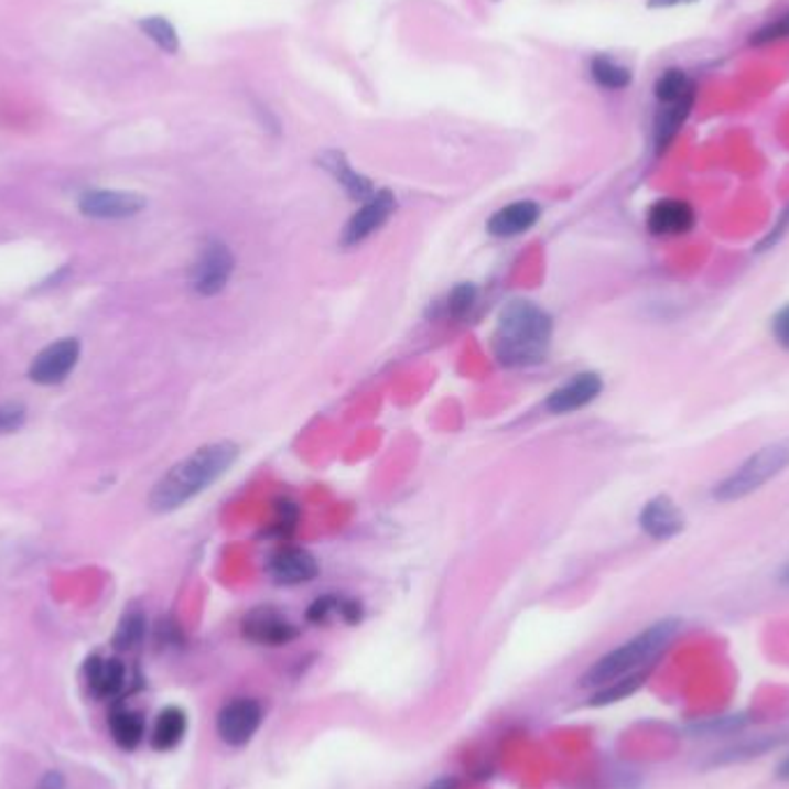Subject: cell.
Segmentation results:
<instances>
[{"mask_svg": "<svg viewBox=\"0 0 789 789\" xmlns=\"http://www.w3.org/2000/svg\"><path fill=\"white\" fill-rule=\"evenodd\" d=\"M263 723V709L257 700L236 698L217 713V734L227 746L240 748L252 742Z\"/></svg>", "mask_w": 789, "mask_h": 789, "instance_id": "6", "label": "cell"}, {"mask_svg": "<svg viewBox=\"0 0 789 789\" xmlns=\"http://www.w3.org/2000/svg\"><path fill=\"white\" fill-rule=\"evenodd\" d=\"M455 787H457L455 780H441V782H436V785L430 787V789H455Z\"/></svg>", "mask_w": 789, "mask_h": 789, "instance_id": "38", "label": "cell"}, {"mask_svg": "<svg viewBox=\"0 0 789 789\" xmlns=\"http://www.w3.org/2000/svg\"><path fill=\"white\" fill-rule=\"evenodd\" d=\"M603 392V379L596 372L575 375L571 381L559 386L545 402L552 413H573L594 402Z\"/></svg>", "mask_w": 789, "mask_h": 789, "instance_id": "13", "label": "cell"}, {"mask_svg": "<svg viewBox=\"0 0 789 789\" xmlns=\"http://www.w3.org/2000/svg\"><path fill=\"white\" fill-rule=\"evenodd\" d=\"M145 635V619L141 612H130L126 614V619L120 622L118 630H116V637H114V645L122 651H130L134 649L141 639Z\"/></svg>", "mask_w": 789, "mask_h": 789, "instance_id": "26", "label": "cell"}, {"mask_svg": "<svg viewBox=\"0 0 789 789\" xmlns=\"http://www.w3.org/2000/svg\"><path fill=\"white\" fill-rule=\"evenodd\" d=\"M476 299H478V289H476V284H472V282H462V284H457V287L448 293V303H446L448 314H451V316H455V318L466 316L468 312H472V307H474Z\"/></svg>", "mask_w": 789, "mask_h": 789, "instance_id": "27", "label": "cell"}, {"mask_svg": "<svg viewBox=\"0 0 789 789\" xmlns=\"http://www.w3.org/2000/svg\"><path fill=\"white\" fill-rule=\"evenodd\" d=\"M787 227H789V208H785V213L780 215V219H778V225L769 231V236L767 238H764L759 245H757V252H767V250H771L774 248V245H778V240L785 236V231H787Z\"/></svg>", "mask_w": 789, "mask_h": 789, "instance_id": "33", "label": "cell"}, {"mask_svg": "<svg viewBox=\"0 0 789 789\" xmlns=\"http://www.w3.org/2000/svg\"><path fill=\"white\" fill-rule=\"evenodd\" d=\"M639 527L653 540H670L685 529V515L668 495H658L639 512Z\"/></svg>", "mask_w": 789, "mask_h": 789, "instance_id": "12", "label": "cell"}, {"mask_svg": "<svg viewBox=\"0 0 789 789\" xmlns=\"http://www.w3.org/2000/svg\"><path fill=\"white\" fill-rule=\"evenodd\" d=\"M339 601L342 596H331V594L316 598L307 607V622L314 626H326L333 619H339Z\"/></svg>", "mask_w": 789, "mask_h": 789, "instance_id": "28", "label": "cell"}, {"mask_svg": "<svg viewBox=\"0 0 789 789\" xmlns=\"http://www.w3.org/2000/svg\"><path fill=\"white\" fill-rule=\"evenodd\" d=\"M540 213H542L540 206L529 199L508 204L487 219V231L491 236H499V238L520 236V234L529 231L531 227H536V221L540 219Z\"/></svg>", "mask_w": 789, "mask_h": 789, "instance_id": "16", "label": "cell"}, {"mask_svg": "<svg viewBox=\"0 0 789 789\" xmlns=\"http://www.w3.org/2000/svg\"><path fill=\"white\" fill-rule=\"evenodd\" d=\"M789 466V439H780L769 443V446L753 453L742 466L713 487L711 497L721 504L742 501L757 489H761L769 480L780 476Z\"/></svg>", "mask_w": 789, "mask_h": 789, "instance_id": "4", "label": "cell"}, {"mask_svg": "<svg viewBox=\"0 0 789 789\" xmlns=\"http://www.w3.org/2000/svg\"><path fill=\"white\" fill-rule=\"evenodd\" d=\"M776 776H778V780H785V782H789V755L778 764V771H776Z\"/></svg>", "mask_w": 789, "mask_h": 789, "instance_id": "37", "label": "cell"}, {"mask_svg": "<svg viewBox=\"0 0 789 789\" xmlns=\"http://www.w3.org/2000/svg\"><path fill=\"white\" fill-rule=\"evenodd\" d=\"M690 88H695V84L688 79L685 69H681V67H668V69H664V72L660 74V77L656 79V84H653V95H656V100H658L660 105H668V102L679 100V97H683Z\"/></svg>", "mask_w": 789, "mask_h": 789, "instance_id": "23", "label": "cell"}, {"mask_svg": "<svg viewBox=\"0 0 789 789\" xmlns=\"http://www.w3.org/2000/svg\"><path fill=\"white\" fill-rule=\"evenodd\" d=\"M591 77L607 90H624L633 84L630 67L616 63L609 56H596L591 61Z\"/></svg>", "mask_w": 789, "mask_h": 789, "instance_id": "21", "label": "cell"}, {"mask_svg": "<svg viewBox=\"0 0 789 789\" xmlns=\"http://www.w3.org/2000/svg\"><path fill=\"white\" fill-rule=\"evenodd\" d=\"M693 3H700V0H647V8H651V10H668V8L693 6Z\"/></svg>", "mask_w": 789, "mask_h": 789, "instance_id": "35", "label": "cell"}, {"mask_svg": "<svg viewBox=\"0 0 789 789\" xmlns=\"http://www.w3.org/2000/svg\"><path fill=\"white\" fill-rule=\"evenodd\" d=\"M240 633L248 642L259 647H284L291 645L293 639L301 635L299 626L289 622L280 609L270 605L255 607L245 614L240 622Z\"/></svg>", "mask_w": 789, "mask_h": 789, "instance_id": "5", "label": "cell"}, {"mask_svg": "<svg viewBox=\"0 0 789 789\" xmlns=\"http://www.w3.org/2000/svg\"><path fill=\"white\" fill-rule=\"evenodd\" d=\"M268 575L275 584L299 586L318 575V563L307 550L287 545L268 559Z\"/></svg>", "mask_w": 789, "mask_h": 789, "instance_id": "11", "label": "cell"}, {"mask_svg": "<svg viewBox=\"0 0 789 789\" xmlns=\"http://www.w3.org/2000/svg\"><path fill=\"white\" fill-rule=\"evenodd\" d=\"M145 199L137 192L120 190H88L82 194L79 208L88 217L97 219H122L141 213Z\"/></svg>", "mask_w": 789, "mask_h": 789, "instance_id": "10", "label": "cell"}, {"mask_svg": "<svg viewBox=\"0 0 789 789\" xmlns=\"http://www.w3.org/2000/svg\"><path fill=\"white\" fill-rule=\"evenodd\" d=\"M318 162H322V166L328 171V174L347 190V194L352 196V199L356 202H367L369 196H372L377 190L372 185V181L365 179L363 174H358V171L349 164V160L344 158V153L339 151H326L322 158H318Z\"/></svg>", "mask_w": 789, "mask_h": 789, "instance_id": "17", "label": "cell"}, {"mask_svg": "<svg viewBox=\"0 0 789 789\" xmlns=\"http://www.w3.org/2000/svg\"><path fill=\"white\" fill-rule=\"evenodd\" d=\"M79 354H82L79 339H74V337H65V339L48 344L46 349H42L35 356V360L29 369L31 381L42 383V386H54V383L65 381L67 375L74 369V365H77Z\"/></svg>", "mask_w": 789, "mask_h": 789, "instance_id": "9", "label": "cell"}, {"mask_svg": "<svg viewBox=\"0 0 789 789\" xmlns=\"http://www.w3.org/2000/svg\"><path fill=\"white\" fill-rule=\"evenodd\" d=\"M111 734H114V742L126 748V750H134L141 738H143V732H145V725H143V718L139 716V713L130 711V709H118L111 713Z\"/></svg>", "mask_w": 789, "mask_h": 789, "instance_id": "20", "label": "cell"}, {"mask_svg": "<svg viewBox=\"0 0 789 789\" xmlns=\"http://www.w3.org/2000/svg\"><path fill=\"white\" fill-rule=\"evenodd\" d=\"M234 255L225 242L210 240L192 268V289L199 295H217L225 291L234 275Z\"/></svg>", "mask_w": 789, "mask_h": 789, "instance_id": "7", "label": "cell"}, {"mask_svg": "<svg viewBox=\"0 0 789 789\" xmlns=\"http://www.w3.org/2000/svg\"><path fill=\"white\" fill-rule=\"evenodd\" d=\"M88 683L97 698H114L126 685V668L116 658L88 660Z\"/></svg>", "mask_w": 789, "mask_h": 789, "instance_id": "18", "label": "cell"}, {"mask_svg": "<svg viewBox=\"0 0 789 789\" xmlns=\"http://www.w3.org/2000/svg\"><path fill=\"white\" fill-rule=\"evenodd\" d=\"M139 29L151 37L162 52L166 54H176L179 52V33L176 29L171 26V21H166L164 17H148L139 21Z\"/></svg>", "mask_w": 789, "mask_h": 789, "instance_id": "25", "label": "cell"}, {"mask_svg": "<svg viewBox=\"0 0 789 789\" xmlns=\"http://www.w3.org/2000/svg\"><path fill=\"white\" fill-rule=\"evenodd\" d=\"M23 423H26V407L21 402L0 404V434L17 432Z\"/></svg>", "mask_w": 789, "mask_h": 789, "instance_id": "31", "label": "cell"}, {"mask_svg": "<svg viewBox=\"0 0 789 789\" xmlns=\"http://www.w3.org/2000/svg\"><path fill=\"white\" fill-rule=\"evenodd\" d=\"M782 582H789V565H787L785 573H782Z\"/></svg>", "mask_w": 789, "mask_h": 789, "instance_id": "39", "label": "cell"}, {"mask_svg": "<svg viewBox=\"0 0 789 789\" xmlns=\"http://www.w3.org/2000/svg\"><path fill=\"white\" fill-rule=\"evenodd\" d=\"M647 681V672H635V674H628V677H622L616 681H609L605 685H601L598 693L591 698V706H607V704H614V702H622L626 698H630L633 693H637L639 685H642Z\"/></svg>", "mask_w": 789, "mask_h": 789, "instance_id": "22", "label": "cell"}, {"mask_svg": "<svg viewBox=\"0 0 789 789\" xmlns=\"http://www.w3.org/2000/svg\"><path fill=\"white\" fill-rule=\"evenodd\" d=\"M394 206H398V202H394V194L390 190H379L369 196L367 202H363L360 210H356L354 217L347 221V227H344V248H354V245L363 242L377 229H381L394 213Z\"/></svg>", "mask_w": 789, "mask_h": 789, "instance_id": "8", "label": "cell"}, {"mask_svg": "<svg viewBox=\"0 0 789 789\" xmlns=\"http://www.w3.org/2000/svg\"><path fill=\"white\" fill-rule=\"evenodd\" d=\"M299 506H295L293 501L289 499H282L278 501L275 506V522H273V533L280 536V538H289L295 529V525H299Z\"/></svg>", "mask_w": 789, "mask_h": 789, "instance_id": "29", "label": "cell"}, {"mask_svg": "<svg viewBox=\"0 0 789 789\" xmlns=\"http://www.w3.org/2000/svg\"><path fill=\"white\" fill-rule=\"evenodd\" d=\"M695 227V210L683 199H658L647 215L653 236H683Z\"/></svg>", "mask_w": 789, "mask_h": 789, "instance_id": "14", "label": "cell"}, {"mask_svg": "<svg viewBox=\"0 0 789 789\" xmlns=\"http://www.w3.org/2000/svg\"><path fill=\"white\" fill-rule=\"evenodd\" d=\"M187 732V713L181 706H166L153 727L155 750H174Z\"/></svg>", "mask_w": 789, "mask_h": 789, "instance_id": "19", "label": "cell"}, {"mask_svg": "<svg viewBox=\"0 0 789 789\" xmlns=\"http://www.w3.org/2000/svg\"><path fill=\"white\" fill-rule=\"evenodd\" d=\"M780 744H785V736H757V738H750V742L732 746L729 750L721 753L713 761H716V764H732V761L753 759V757H759V755L769 753V750H776Z\"/></svg>", "mask_w": 789, "mask_h": 789, "instance_id": "24", "label": "cell"}, {"mask_svg": "<svg viewBox=\"0 0 789 789\" xmlns=\"http://www.w3.org/2000/svg\"><path fill=\"white\" fill-rule=\"evenodd\" d=\"M240 451L234 441H213L196 448L192 455L174 464L151 491V508L155 512H171L199 497L204 489L229 474Z\"/></svg>", "mask_w": 789, "mask_h": 789, "instance_id": "1", "label": "cell"}, {"mask_svg": "<svg viewBox=\"0 0 789 789\" xmlns=\"http://www.w3.org/2000/svg\"><path fill=\"white\" fill-rule=\"evenodd\" d=\"M771 333L785 352H789V303L780 307L771 318Z\"/></svg>", "mask_w": 789, "mask_h": 789, "instance_id": "32", "label": "cell"}, {"mask_svg": "<svg viewBox=\"0 0 789 789\" xmlns=\"http://www.w3.org/2000/svg\"><path fill=\"white\" fill-rule=\"evenodd\" d=\"M789 37V12L782 14L780 19L767 23V26H761L759 31H755L750 35V44H771V42H778V40H787Z\"/></svg>", "mask_w": 789, "mask_h": 789, "instance_id": "30", "label": "cell"}, {"mask_svg": "<svg viewBox=\"0 0 789 789\" xmlns=\"http://www.w3.org/2000/svg\"><path fill=\"white\" fill-rule=\"evenodd\" d=\"M40 789H65V787H63V778H61L56 771H52V774H48V776L42 780Z\"/></svg>", "mask_w": 789, "mask_h": 789, "instance_id": "36", "label": "cell"}, {"mask_svg": "<svg viewBox=\"0 0 789 789\" xmlns=\"http://www.w3.org/2000/svg\"><path fill=\"white\" fill-rule=\"evenodd\" d=\"M679 628H681L679 619H662V622L649 626L647 630L628 639L626 645L612 649L601 660L591 664L588 672L582 677V685L601 688L609 681L639 672L642 664H649L651 660H656L664 649L670 647Z\"/></svg>", "mask_w": 789, "mask_h": 789, "instance_id": "3", "label": "cell"}, {"mask_svg": "<svg viewBox=\"0 0 789 789\" xmlns=\"http://www.w3.org/2000/svg\"><path fill=\"white\" fill-rule=\"evenodd\" d=\"M695 100H698V90L690 88L683 97H679V100L660 105L653 122V141L658 153L668 151L670 143L677 139V134L685 126V120L690 118V114H693Z\"/></svg>", "mask_w": 789, "mask_h": 789, "instance_id": "15", "label": "cell"}, {"mask_svg": "<svg viewBox=\"0 0 789 789\" xmlns=\"http://www.w3.org/2000/svg\"><path fill=\"white\" fill-rule=\"evenodd\" d=\"M339 619H342L344 624H352V626L360 624V619H363V605H360L356 598H344V596H342V601H339Z\"/></svg>", "mask_w": 789, "mask_h": 789, "instance_id": "34", "label": "cell"}, {"mask_svg": "<svg viewBox=\"0 0 789 789\" xmlns=\"http://www.w3.org/2000/svg\"><path fill=\"white\" fill-rule=\"evenodd\" d=\"M552 316L531 301L508 303L497 322L491 349L506 367H527L545 360L552 344Z\"/></svg>", "mask_w": 789, "mask_h": 789, "instance_id": "2", "label": "cell"}]
</instances>
